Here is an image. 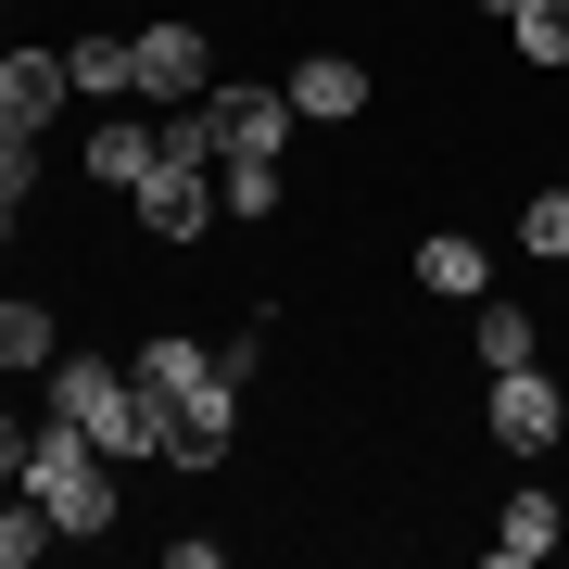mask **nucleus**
Masks as SVG:
<instances>
[{"mask_svg": "<svg viewBox=\"0 0 569 569\" xmlns=\"http://www.w3.org/2000/svg\"><path fill=\"white\" fill-rule=\"evenodd\" d=\"M0 13H13V0H0Z\"/></svg>", "mask_w": 569, "mask_h": 569, "instance_id": "obj_23", "label": "nucleus"}, {"mask_svg": "<svg viewBox=\"0 0 569 569\" xmlns=\"http://www.w3.org/2000/svg\"><path fill=\"white\" fill-rule=\"evenodd\" d=\"M63 77H77V102H140V77H127V39H114V26H77V39H63Z\"/></svg>", "mask_w": 569, "mask_h": 569, "instance_id": "obj_17", "label": "nucleus"}, {"mask_svg": "<svg viewBox=\"0 0 569 569\" xmlns=\"http://www.w3.org/2000/svg\"><path fill=\"white\" fill-rule=\"evenodd\" d=\"M203 127H216V164H228V152H291L305 114H291L279 77H216V89H203Z\"/></svg>", "mask_w": 569, "mask_h": 569, "instance_id": "obj_6", "label": "nucleus"}, {"mask_svg": "<svg viewBox=\"0 0 569 569\" xmlns=\"http://www.w3.org/2000/svg\"><path fill=\"white\" fill-rule=\"evenodd\" d=\"M507 51L531 63V77H569V0H519V13H507Z\"/></svg>", "mask_w": 569, "mask_h": 569, "instance_id": "obj_18", "label": "nucleus"}, {"mask_svg": "<svg viewBox=\"0 0 569 569\" xmlns=\"http://www.w3.org/2000/svg\"><path fill=\"white\" fill-rule=\"evenodd\" d=\"M127 77H140V102H203L216 89V26H190V13L127 26Z\"/></svg>", "mask_w": 569, "mask_h": 569, "instance_id": "obj_3", "label": "nucleus"}, {"mask_svg": "<svg viewBox=\"0 0 569 569\" xmlns=\"http://www.w3.org/2000/svg\"><path fill=\"white\" fill-rule=\"evenodd\" d=\"M63 39H26V51H0V140H39V127L63 114Z\"/></svg>", "mask_w": 569, "mask_h": 569, "instance_id": "obj_7", "label": "nucleus"}, {"mask_svg": "<svg viewBox=\"0 0 569 569\" xmlns=\"http://www.w3.org/2000/svg\"><path fill=\"white\" fill-rule=\"evenodd\" d=\"M481 430H493L507 456H557V443H569V380H545V367H493Z\"/></svg>", "mask_w": 569, "mask_h": 569, "instance_id": "obj_5", "label": "nucleus"}, {"mask_svg": "<svg viewBox=\"0 0 569 569\" xmlns=\"http://www.w3.org/2000/svg\"><path fill=\"white\" fill-rule=\"evenodd\" d=\"M77 178H89V190H140V178H152V114H102L89 152H77Z\"/></svg>", "mask_w": 569, "mask_h": 569, "instance_id": "obj_15", "label": "nucleus"}, {"mask_svg": "<svg viewBox=\"0 0 569 569\" xmlns=\"http://www.w3.org/2000/svg\"><path fill=\"white\" fill-rule=\"evenodd\" d=\"M51 418H77L114 468H152L164 456V418H152V392L127 380V355H77V342H63L51 355Z\"/></svg>", "mask_w": 569, "mask_h": 569, "instance_id": "obj_2", "label": "nucleus"}, {"mask_svg": "<svg viewBox=\"0 0 569 569\" xmlns=\"http://www.w3.org/2000/svg\"><path fill=\"white\" fill-rule=\"evenodd\" d=\"M279 89H291V114H305V127H355L367 102H380V77H367L355 51H305V63H291Z\"/></svg>", "mask_w": 569, "mask_h": 569, "instance_id": "obj_9", "label": "nucleus"}, {"mask_svg": "<svg viewBox=\"0 0 569 569\" xmlns=\"http://www.w3.org/2000/svg\"><path fill=\"white\" fill-rule=\"evenodd\" d=\"M39 216V140H0V241H26Z\"/></svg>", "mask_w": 569, "mask_h": 569, "instance_id": "obj_20", "label": "nucleus"}, {"mask_svg": "<svg viewBox=\"0 0 569 569\" xmlns=\"http://www.w3.org/2000/svg\"><path fill=\"white\" fill-rule=\"evenodd\" d=\"M0 493H13V481H0Z\"/></svg>", "mask_w": 569, "mask_h": 569, "instance_id": "obj_24", "label": "nucleus"}, {"mask_svg": "<svg viewBox=\"0 0 569 569\" xmlns=\"http://www.w3.org/2000/svg\"><path fill=\"white\" fill-rule=\"evenodd\" d=\"M279 203H291L279 152H228V164H216V216H228V228H279Z\"/></svg>", "mask_w": 569, "mask_h": 569, "instance_id": "obj_14", "label": "nucleus"}, {"mask_svg": "<svg viewBox=\"0 0 569 569\" xmlns=\"http://www.w3.org/2000/svg\"><path fill=\"white\" fill-rule=\"evenodd\" d=\"M51 355H63V317L39 291H0V367H13V380H51Z\"/></svg>", "mask_w": 569, "mask_h": 569, "instance_id": "obj_16", "label": "nucleus"}, {"mask_svg": "<svg viewBox=\"0 0 569 569\" xmlns=\"http://www.w3.org/2000/svg\"><path fill=\"white\" fill-rule=\"evenodd\" d=\"M468 367H481V380H493V367H545V317L481 291V305H468Z\"/></svg>", "mask_w": 569, "mask_h": 569, "instance_id": "obj_13", "label": "nucleus"}, {"mask_svg": "<svg viewBox=\"0 0 569 569\" xmlns=\"http://www.w3.org/2000/svg\"><path fill=\"white\" fill-rule=\"evenodd\" d=\"M519 241L545 253V266H569V190H531V203H519Z\"/></svg>", "mask_w": 569, "mask_h": 569, "instance_id": "obj_21", "label": "nucleus"}, {"mask_svg": "<svg viewBox=\"0 0 569 569\" xmlns=\"http://www.w3.org/2000/svg\"><path fill=\"white\" fill-rule=\"evenodd\" d=\"M468 13H493V26H507V13H519V0H468Z\"/></svg>", "mask_w": 569, "mask_h": 569, "instance_id": "obj_22", "label": "nucleus"}, {"mask_svg": "<svg viewBox=\"0 0 569 569\" xmlns=\"http://www.w3.org/2000/svg\"><path fill=\"white\" fill-rule=\"evenodd\" d=\"M557 545H569V507H557L545 481H519L507 507H493V531H481V557H493V569H545Z\"/></svg>", "mask_w": 569, "mask_h": 569, "instance_id": "obj_10", "label": "nucleus"}, {"mask_svg": "<svg viewBox=\"0 0 569 569\" xmlns=\"http://www.w3.org/2000/svg\"><path fill=\"white\" fill-rule=\"evenodd\" d=\"M127 380L152 392V418H178L190 392L216 380V342H190V329H140V355H127Z\"/></svg>", "mask_w": 569, "mask_h": 569, "instance_id": "obj_12", "label": "nucleus"}, {"mask_svg": "<svg viewBox=\"0 0 569 569\" xmlns=\"http://www.w3.org/2000/svg\"><path fill=\"white\" fill-rule=\"evenodd\" d=\"M127 228H140V241H164V253H190V241H216V164H164L152 152V178L127 190Z\"/></svg>", "mask_w": 569, "mask_h": 569, "instance_id": "obj_4", "label": "nucleus"}, {"mask_svg": "<svg viewBox=\"0 0 569 569\" xmlns=\"http://www.w3.org/2000/svg\"><path fill=\"white\" fill-rule=\"evenodd\" d=\"M114 481H127V468L89 443L77 418L26 430V493L51 507V531H63V545H102V531H127V493H114Z\"/></svg>", "mask_w": 569, "mask_h": 569, "instance_id": "obj_1", "label": "nucleus"}, {"mask_svg": "<svg viewBox=\"0 0 569 569\" xmlns=\"http://www.w3.org/2000/svg\"><path fill=\"white\" fill-rule=\"evenodd\" d=\"M228 443H241V380L216 367V380L164 418V468H190V481H203V468H228Z\"/></svg>", "mask_w": 569, "mask_h": 569, "instance_id": "obj_8", "label": "nucleus"}, {"mask_svg": "<svg viewBox=\"0 0 569 569\" xmlns=\"http://www.w3.org/2000/svg\"><path fill=\"white\" fill-rule=\"evenodd\" d=\"M406 279L430 291V305H481V291H493V253H481V228H418Z\"/></svg>", "mask_w": 569, "mask_h": 569, "instance_id": "obj_11", "label": "nucleus"}, {"mask_svg": "<svg viewBox=\"0 0 569 569\" xmlns=\"http://www.w3.org/2000/svg\"><path fill=\"white\" fill-rule=\"evenodd\" d=\"M51 545H63V531H51V507H39V493L13 481V493H0V569H39Z\"/></svg>", "mask_w": 569, "mask_h": 569, "instance_id": "obj_19", "label": "nucleus"}]
</instances>
